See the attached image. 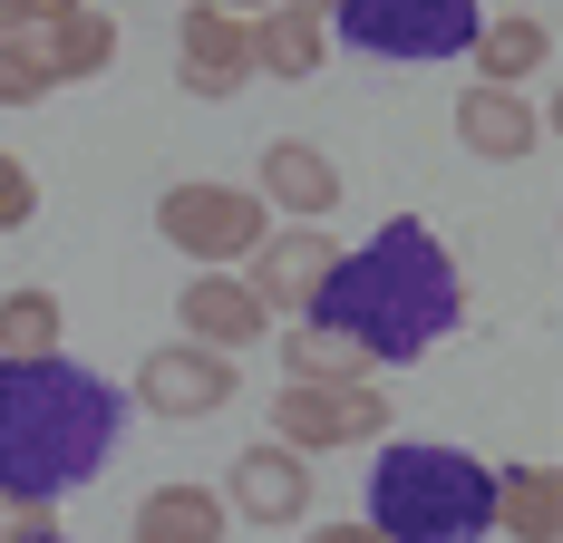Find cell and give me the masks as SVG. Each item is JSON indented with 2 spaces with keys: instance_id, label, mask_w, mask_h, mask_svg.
<instances>
[{
  "instance_id": "1",
  "label": "cell",
  "mask_w": 563,
  "mask_h": 543,
  "mask_svg": "<svg viewBox=\"0 0 563 543\" xmlns=\"http://www.w3.org/2000/svg\"><path fill=\"white\" fill-rule=\"evenodd\" d=\"M311 321L350 330L369 369H408L466 321V281L418 214H389L360 253H331L321 291H311Z\"/></svg>"
},
{
  "instance_id": "2",
  "label": "cell",
  "mask_w": 563,
  "mask_h": 543,
  "mask_svg": "<svg viewBox=\"0 0 563 543\" xmlns=\"http://www.w3.org/2000/svg\"><path fill=\"white\" fill-rule=\"evenodd\" d=\"M117 428H126V388L98 379L88 359H0V495H78L108 466Z\"/></svg>"
},
{
  "instance_id": "3",
  "label": "cell",
  "mask_w": 563,
  "mask_h": 543,
  "mask_svg": "<svg viewBox=\"0 0 563 543\" xmlns=\"http://www.w3.org/2000/svg\"><path fill=\"white\" fill-rule=\"evenodd\" d=\"M360 524L389 543H476L496 524V466L448 446V436H379Z\"/></svg>"
},
{
  "instance_id": "4",
  "label": "cell",
  "mask_w": 563,
  "mask_h": 543,
  "mask_svg": "<svg viewBox=\"0 0 563 543\" xmlns=\"http://www.w3.org/2000/svg\"><path fill=\"white\" fill-rule=\"evenodd\" d=\"M273 436L301 456H331V446H379L389 436V388L369 379H291L273 388Z\"/></svg>"
},
{
  "instance_id": "5",
  "label": "cell",
  "mask_w": 563,
  "mask_h": 543,
  "mask_svg": "<svg viewBox=\"0 0 563 543\" xmlns=\"http://www.w3.org/2000/svg\"><path fill=\"white\" fill-rule=\"evenodd\" d=\"M476 0H331V30L369 58H466Z\"/></svg>"
},
{
  "instance_id": "6",
  "label": "cell",
  "mask_w": 563,
  "mask_h": 543,
  "mask_svg": "<svg viewBox=\"0 0 563 543\" xmlns=\"http://www.w3.org/2000/svg\"><path fill=\"white\" fill-rule=\"evenodd\" d=\"M156 233H166L185 263H205V272H233L263 233H273V214H263V195H243V185H166L156 195Z\"/></svg>"
},
{
  "instance_id": "7",
  "label": "cell",
  "mask_w": 563,
  "mask_h": 543,
  "mask_svg": "<svg viewBox=\"0 0 563 543\" xmlns=\"http://www.w3.org/2000/svg\"><path fill=\"white\" fill-rule=\"evenodd\" d=\"M136 408H156V418H214L233 398V359L224 350H195V340H166V350H146L136 359V388H126Z\"/></svg>"
},
{
  "instance_id": "8",
  "label": "cell",
  "mask_w": 563,
  "mask_h": 543,
  "mask_svg": "<svg viewBox=\"0 0 563 543\" xmlns=\"http://www.w3.org/2000/svg\"><path fill=\"white\" fill-rule=\"evenodd\" d=\"M224 514H243V524H301L311 514V456L282 446V436L243 446L233 476H224Z\"/></svg>"
},
{
  "instance_id": "9",
  "label": "cell",
  "mask_w": 563,
  "mask_h": 543,
  "mask_svg": "<svg viewBox=\"0 0 563 543\" xmlns=\"http://www.w3.org/2000/svg\"><path fill=\"white\" fill-rule=\"evenodd\" d=\"M175 49H185V88H195V98H233V88H253V20H243V10L195 0V10L175 20Z\"/></svg>"
},
{
  "instance_id": "10",
  "label": "cell",
  "mask_w": 563,
  "mask_h": 543,
  "mask_svg": "<svg viewBox=\"0 0 563 543\" xmlns=\"http://www.w3.org/2000/svg\"><path fill=\"white\" fill-rule=\"evenodd\" d=\"M263 330H273V311L253 301V281H243V272H195V281H185V301H175V340L224 350V359H233V350H253Z\"/></svg>"
},
{
  "instance_id": "11",
  "label": "cell",
  "mask_w": 563,
  "mask_h": 543,
  "mask_svg": "<svg viewBox=\"0 0 563 543\" xmlns=\"http://www.w3.org/2000/svg\"><path fill=\"white\" fill-rule=\"evenodd\" d=\"M243 281H253V301H263V311H301V321H311V291H321V272H331V233H311V223H282V233H263V243H253V253H243Z\"/></svg>"
},
{
  "instance_id": "12",
  "label": "cell",
  "mask_w": 563,
  "mask_h": 543,
  "mask_svg": "<svg viewBox=\"0 0 563 543\" xmlns=\"http://www.w3.org/2000/svg\"><path fill=\"white\" fill-rule=\"evenodd\" d=\"M253 195H263V214H282V223H331L340 214V165L321 156L311 136H282V146H263Z\"/></svg>"
},
{
  "instance_id": "13",
  "label": "cell",
  "mask_w": 563,
  "mask_h": 543,
  "mask_svg": "<svg viewBox=\"0 0 563 543\" xmlns=\"http://www.w3.org/2000/svg\"><path fill=\"white\" fill-rule=\"evenodd\" d=\"M321 58H331V10H311V0H263L253 10V78L301 88V78H321Z\"/></svg>"
},
{
  "instance_id": "14",
  "label": "cell",
  "mask_w": 563,
  "mask_h": 543,
  "mask_svg": "<svg viewBox=\"0 0 563 543\" xmlns=\"http://www.w3.org/2000/svg\"><path fill=\"white\" fill-rule=\"evenodd\" d=\"M534 136H544V117H534V98L525 88H466L456 98V146L466 156H486V165H515V156H534Z\"/></svg>"
},
{
  "instance_id": "15",
  "label": "cell",
  "mask_w": 563,
  "mask_h": 543,
  "mask_svg": "<svg viewBox=\"0 0 563 543\" xmlns=\"http://www.w3.org/2000/svg\"><path fill=\"white\" fill-rule=\"evenodd\" d=\"M466 58H476V78H486V88H525V78H544V58H554V30H544L534 10H506V20H476Z\"/></svg>"
},
{
  "instance_id": "16",
  "label": "cell",
  "mask_w": 563,
  "mask_h": 543,
  "mask_svg": "<svg viewBox=\"0 0 563 543\" xmlns=\"http://www.w3.org/2000/svg\"><path fill=\"white\" fill-rule=\"evenodd\" d=\"M30 40H40V58H49V78L68 88V78H98V68L117 58V20L98 10V0H68V10H58V20H40Z\"/></svg>"
},
{
  "instance_id": "17",
  "label": "cell",
  "mask_w": 563,
  "mask_h": 543,
  "mask_svg": "<svg viewBox=\"0 0 563 543\" xmlns=\"http://www.w3.org/2000/svg\"><path fill=\"white\" fill-rule=\"evenodd\" d=\"M224 495L214 486H156V495H136V543H224Z\"/></svg>"
},
{
  "instance_id": "18",
  "label": "cell",
  "mask_w": 563,
  "mask_h": 543,
  "mask_svg": "<svg viewBox=\"0 0 563 543\" xmlns=\"http://www.w3.org/2000/svg\"><path fill=\"white\" fill-rule=\"evenodd\" d=\"M496 543H554L563 534V486L554 466H506L496 476V524H486Z\"/></svg>"
},
{
  "instance_id": "19",
  "label": "cell",
  "mask_w": 563,
  "mask_h": 543,
  "mask_svg": "<svg viewBox=\"0 0 563 543\" xmlns=\"http://www.w3.org/2000/svg\"><path fill=\"white\" fill-rule=\"evenodd\" d=\"M58 330H68V311H58V291H40V281H20L10 301H0V359H49Z\"/></svg>"
},
{
  "instance_id": "20",
  "label": "cell",
  "mask_w": 563,
  "mask_h": 543,
  "mask_svg": "<svg viewBox=\"0 0 563 543\" xmlns=\"http://www.w3.org/2000/svg\"><path fill=\"white\" fill-rule=\"evenodd\" d=\"M282 369L291 379H369V359H360V340L331 321H291V340H282Z\"/></svg>"
},
{
  "instance_id": "21",
  "label": "cell",
  "mask_w": 563,
  "mask_h": 543,
  "mask_svg": "<svg viewBox=\"0 0 563 543\" xmlns=\"http://www.w3.org/2000/svg\"><path fill=\"white\" fill-rule=\"evenodd\" d=\"M49 88H58V78H49V58H40V40L10 30V40H0V108H40Z\"/></svg>"
},
{
  "instance_id": "22",
  "label": "cell",
  "mask_w": 563,
  "mask_h": 543,
  "mask_svg": "<svg viewBox=\"0 0 563 543\" xmlns=\"http://www.w3.org/2000/svg\"><path fill=\"white\" fill-rule=\"evenodd\" d=\"M0 543H58V505H40V495H0Z\"/></svg>"
},
{
  "instance_id": "23",
  "label": "cell",
  "mask_w": 563,
  "mask_h": 543,
  "mask_svg": "<svg viewBox=\"0 0 563 543\" xmlns=\"http://www.w3.org/2000/svg\"><path fill=\"white\" fill-rule=\"evenodd\" d=\"M30 214H40V175H30L20 156H0V233H20Z\"/></svg>"
},
{
  "instance_id": "24",
  "label": "cell",
  "mask_w": 563,
  "mask_h": 543,
  "mask_svg": "<svg viewBox=\"0 0 563 543\" xmlns=\"http://www.w3.org/2000/svg\"><path fill=\"white\" fill-rule=\"evenodd\" d=\"M58 10H68V0H0V40H10V30H40Z\"/></svg>"
},
{
  "instance_id": "25",
  "label": "cell",
  "mask_w": 563,
  "mask_h": 543,
  "mask_svg": "<svg viewBox=\"0 0 563 543\" xmlns=\"http://www.w3.org/2000/svg\"><path fill=\"white\" fill-rule=\"evenodd\" d=\"M311 543H389V534H369V524H311Z\"/></svg>"
},
{
  "instance_id": "26",
  "label": "cell",
  "mask_w": 563,
  "mask_h": 543,
  "mask_svg": "<svg viewBox=\"0 0 563 543\" xmlns=\"http://www.w3.org/2000/svg\"><path fill=\"white\" fill-rule=\"evenodd\" d=\"M214 10H243V20H253V10H263V0H214Z\"/></svg>"
},
{
  "instance_id": "27",
  "label": "cell",
  "mask_w": 563,
  "mask_h": 543,
  "mask_svg": "<svg viewBox=\"0 0 563 543\" xmlns=\"http://www.w3.org/2000/svg\"><path fill=\"white\" fill-rule=\"evenodd\" d=\"M311 10H331V0H311Z\"/></svg>"
},
{
  "instance_id": "28",
  "label": "cell",
  "mask_w": 563,
  "mask_h": 543,
  "mask_svg": "<svg viewBox=\"0 0 563 543\" xmlns=\"http://www.w3.org/2000/svg\"><path fill=\"white\" fill-rule=\"evenodd\" d=\"M476 543H486V534H476Z\"/></svg>"
}]
</instances>
